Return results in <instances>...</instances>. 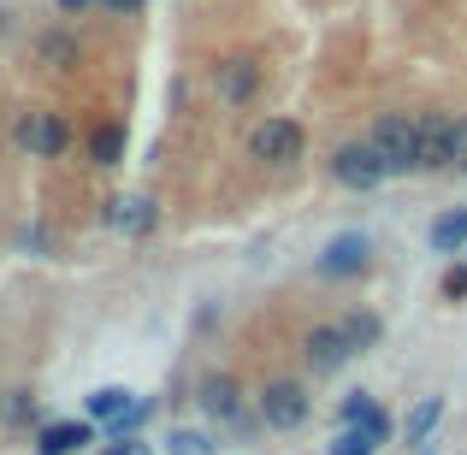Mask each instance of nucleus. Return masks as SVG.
Returning <instances> with one entry per match:
<instances>
[{
  "label": "nucleus",
  "mask_w": 467,
  "mask_h": 455,
  "mask_svg": "<svg viewBox=\"0 0 467 455\" xmlns=\"http://www.w3.org/2000/svg\"><path fill=\"white\" fill-rule=\"evenodd\" d=\"M367 142H373V154L385 160L390 178H409V171H420V137H414V119H409V113H379L373 130H367Z\"/></svg>",
  "instance_id": "1"
},
{
  "label": "nucleus",
  "mask_w": 467,
  "mask_h": 455,
  "mask_svg": "<svg viewBox=\"0 0 467 455\" xmlns=\"http://www.w3.org/2000/svg\"><path fill=\"white\" fill-rule=\"evenodd\" d=\"M83 408H89V420H119V414L130 408V390H119V385H107V390H89V397H83Z\"/></svg>",
  "instance_id": "18"
},
{
  "label": "nucleus",
  "mask_w": 467,
  "mask_h": 455,
  "mask_svg": "<svg viewBox=\"0 0 467 455\" xmlns=\"http://www.w3.org/2000/svg\"><path fill=\"white\" fill-rule=\"evenodd\" d=\"M444 296H467V266H456V273L444 278Z\"/></svg>",
  "instance_id": "27"
},
{
  "label": "nucleus",
  "mask_w": 467,
  "mask_h": 455,
  "mask_svg": "<svg viewBox=\"0 0 467 455\" xmlns=\"http://www.w3.org/2000/svg\"><path fill=\"white\" fill-rule=\"evenodd\" d=\"M361 432L373 438V444H390V432H397V420H390L385 408H373V414H367V420H361Z\"/></svg>",
  "instance_id": "24"
},
{
  "label": "nucleus",
  "mask_w": 467,
  "mask_h": 455,
  "mask_svg": "<svg viewBox=\"0 0 467 455\" xmlns=\"http://www.w3.org/2000/svg\"><path fill=\"white\" fill-rule=\"evenodd\" d=\"M450 171H467V113L450 119Z\"/></svg>",
  "instance_id": "23"
},
{
  "label": "nucleus",
  "mask_w": 467,
  "mask_h": 455,
  "mask_svg": "<svg viewBox=\"0 0 467 455\" xmlns=\"http://www.w3.org/2000/svg\"><path fill=\"white\" fill-rule=\"evenodd\" d=\"M438 420H444V397H420L409 408V426H402V444H409L414 455H426V444H432Z\"/></svg>",
  "instance_id": "14"
},
{
  "label": "nucleus",
  "mask_w": 467,
  "mask_h": 455,
  "mask_svg": "<svg viewBox=\"0 0 467 455\" xmlns=\"http://www.w3.org/2000/svg\"><path fill=\"white\" fill-rule=\"evenodd\" d=\"M302 125L296 119H261V125L249 130V154L261 160V166H290V160L302 154Z\"/></svg>",
  "instance_id": "7"
},
{
  "label": "nucleus",
  "mask_w": 467,
  "mask_h": 455,
  "mask_svg": "<svg viewBox=\"0 0 467 455\" xmlns=\"http://www.w3.org/2000/svg\"><path fill=\"white\" fill-rule=\"evenodd\" d=\"M0 24H6V12H0Z\"/></svg>",
  "instance_id": "30"
},
{
  "label": "nucleus",
  "mask_w": 467,
  "mask_h": 455,
  "mask_svg": "<svg viewBox=\"0 0 467 455\" xmlns=\"http://www.w3.org/2000/svg\"><path fill=\"white\" fill-rule=\"evenodd\" d=\"M54 6H59V12L71 18V12H89V6H101V0H54Z\"/></svg>",
  "instance_id": "29"
},
{
  "label": "nucleus",
  "mask_w": 467,
  "mask_h": 455,
  "mask_svg": "<svg viewBox=\"0 0 467 455\" xmlns=\"http://www.w3.org/2000/svg\"><path fill=\"white\" fill-rule=\"evenodd\" d=\"M302 355H308L314 373H337V367H349V361H355V343H349V331H343V319L308 326V337H302Z\"/></svg>",
  "instance_id": "8"
},
{
  "label": "nucleus",
  "mask_w": 467,
  "mask_h": 455,
  "mask_svg": "<svg viewBox=\"0 0 467 455\" xmlns=\"http://www.w3.org/2000/svg\"><path fill=\"white\" fill-rule=\"evenodd\" d=\"M142 6H149V0H101V12H113V18H137Z\"/></svg>",
  "instance_id": "26"
},
{
  "label": "nucleus",
  "mask_w": 467,
  "mask_h": 455,
  "mask_svg": "<svg viewBox=\"0 0 467 455\" xmlns=\"http://www.w3.org/2000/svg\"><path fill=\"white\" fill-rule=\"evenodd\" d=\"M373 408H379L373 390H349V397H343V408H337V426H361Z\"/></svg>",
  "instance_id": "21"
},
{
  "label": "nucleus",
  "mask_w": 467,
  "mask_h": 455,
  "mask_svg": "<svg viewBox=\"0 0 467 455\" xmlns=\"http://www.w3.org/2000/svg\"><path fill=\"white\" fill-rule=\"evenodd\" d=\"M367 266H373V237H367V231H337V237L319 249L314 273L319 278H355V273H367Z\"/></svg>",
  "instance_id": "6"
},
{
  "label": "nucleus",
  "mask_w": 467,
  "mask_h": 455,
  "mask_svg": "<svg viewBox=\"0 0 467 455\" xmlns=\"http://www.w3.org/2000/svg\"><path fill=\"white\" fill-rule=\"evenodd\" d=\"M149 414H154V397H130V408L119 414V420H107L101 432H107V438H130L137 426H149Z\"/></svg>",
  "instance_id": "19"
},
{
  "label": "nucleus",
  "mask_w": 467,
  "mask_h": 455,
  "mask_svg": "<svg viewBox=\"0 0 467 455\" xmlns=\"http://www.w3.org/2000/svg\"><path fill=\"white\" fill-rule=\"evenodd\" d=\"M432 254H456V249H467V207H450L444 219H432Z\"/></svg>",
  "instance_id": "16"
},
{
  "label": "nucleus",
  "mask_w": 467,
  "mask_h": 455,
  "mask_svg": "<svg viewBox=\"0 0 467 455\" xmlns=\"http://www.w3.org/2000/svg\"><path fill=\"white\" fill-rule=\"evenodd\" d=\"M308 414H314V397H308L302 378H273L261 390V426L266 432H296Z\"/></svg>",
  "instance_id": "3"
},
{
  "label": "nucleus",
  "mask_w": 467,
  "mask_h": 455,
  "mask_svg": "<svg viewBox=\"0 0 467 455\" xmlns=\"http://www.w3.org/2000/svg\"><path fill=\"white\" fill-rule=\"evenodd\" d=\"M331 178H337L343 190H379L390 171H385V160L373 154V142H337V149H331Z\"/></svg>",
  "instance_id": "5"
},
{
  "label": "nucleus",
  "mask_w": 467,
  "mask_h": 455,
  "mask_svg": "<svg viewBox=\"0 0 467 455\" xmlns=\"http://www.w3.org/2000/svg\"><path fill=\"white\" fill-rule=\"evenodd\" d=\"M101 455H154V444H142V438H113V444H101Z\"/></svg>",
  "instance_id": "25"
},
{
  "label": "nucleus",
  "mask_w": 467,
  "mask_h": 455,
  "mask_svg": "<svg viewBox=\"0 0 467 455\" xmlns=\"http://www.w3.org/2000/svg\"><path fill=\"white\" fill-rule=\"evenodd\" d=\"M195 402H202L219 426H231V432H243V438L254 432L249 408H243V385L231 373H202V378H195Z\"/></svg>",
  "instance_id": "4"
},
{
  "label": "nucleus",
  "mask_w": 467,
  "mask_h": 455,
  "mask_svg": "<svg viewBox=\"0 0 467 455\" xmlns=\"http://www.w3.org/2000/svg\"><path fill=\"white\" fill-rule=\"evenodd\" d=\"M166 450H171V455H213V438H202V432H183V426H178V432L166 438Z\"/></svg>",
  "instance_id": "22"
},
{
  "label": "nucleus",
  "mask_w": 467,
  "mask_h": 455,
  "mask_svg": "<svg viewBox=\"0 0 467 455\" xmlns=\"http://www.w3.org/2000/svg\"><path fill=\"white\" fill-rule=\"evenodd\" d=\"M12 142L36 160H59L71 149V119L47 113V107H30V113H18V125H12Z\"/></svg>",
  "instance_id": "2"
},
{
  "label": "nucleus",
  "mask_w": 467,
  "mask_h": 455,
  "mask_svg": "<svg viewBox=\"0 0 467 455\" xmlns=\"http://www.w3.org/2000/svg\"><path fill=\"white\" fill-rule=\"evenodd\" d=\"M154 202L149 195H119L113 207H107V225L113 231H125V237H142V231H154Z\"/></svg>",
  "instance_id": "13"
},
{
  "label": "nucleus",
  "mask_w": 467,
  "mask_h": 455,
  "mask_svg": "<svg viewBox=\"0 0 467 455\" xmlns=\"http://www.w3.org/2000/svg\"><path fill=\"white\" fill-rule=\"evenodd\" d=\"M414 137H420V171H450V113H420Z\"/></svg>",
  "instance_id": "10"
},
{
  "label": "nucleus",
  "mask_w": 467,
  "mask_h": 455,
  "mask_svg": "<svg viewBox=\"0 0 467 455\" xmlns=\"http://www.w3.org/2000/svg\"><path fill=\"white\" fill-rule=\"evenodd\" d=\"M30 414H36V402H30V397L18 390V397H12V420H30Z\"/></svg>",
  "instance_id": "28"
},
{
  "label": "nucleus",
  "mask_w": 467,
  "mask_h": 455,
  "mask_svg": "<svg viewBox=\"0 0 467 455\" xmlns=\"http://www.w3.org/2000/svg\"><path fill=\"white\" fill-rule=\"evenodd\" d=\"M30 54H36V66H42V71H78L83 66V47H78V36H71L66 24H47V30L36 36Z\"/></svg>",
  "instance_id": "9"
},
{
  "label": "nucleus",
  "mask_w": 467,
  "mask_h": 455,
  "mask_svg": "<svg viewBox=\"0 0 467 455\" xmlns=\"http://www.w3.org/2000/svg\"><path fill=\"white\" fill-rule=\"evenodd\" d=\"M95 444V426L89 420H54L36 432V455H83Z\"/></svg>",
  "instance_id": "12"
},
{
  "label": "nucleus",
  "mask_w": 467,
  "mask_h": 455,
  "mask_svg": "<svg viewBox=\"0 0 467 455\" xmlns=\"http://www.w3.org/2000/svg\"><path fill=\"white\" fill-rule=\"evenodd\" d=\"M343 331H349L355 355H367V349H379V337H385V319H379L373 307H349V314H343Z\"/></svg>",
  "instance_id": "15"
},
{
  "label": "nucleus",
  "mask_w": 467,
  "mask_h": 455,
  "mask_svg": "<svg viewBox=\"0 0 467 455\" xmlns=\"http://www.w3.org/2000/svg\"><path fill=\"white\" fill-rule=\"evenodd\" d=\"M213 78H219V101L225 107H249L254 95H261V66H254V59H225Z\"/></svg>",
  "instance_id": "11"
},
{
  "label": "nucleus",
  "mask_w": 467,
  "mask_h": 455,
  "mask_svg": "<svg viewBox=\"0 0 467 455\" xmlns=\"http://www.w3.org/2000/svg\"><path fill=\"white\" fill-rule=\"evenodd\" d=\"M326 455H379V444L361 432V426H337V438H331Z\"/></svg>",
  "instance_id": "20"
},
{
  "label": "nucleus",
  "mask_w": 467,
  "mask_h": 455,
  "mask_svg": "<svg viewBox=\"0 0 467 455\" xmlns=\"http://www.w3.org/2000/svg\"><path fill=\"white\" fill-rule=\"evenodd\" d=\"M89 160L95 166H119V160H125V125H119V119H107V125L89 130Z\"/></svg>",
  "instance_id": "17"
}]
</instances>
